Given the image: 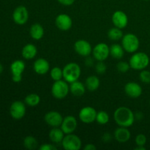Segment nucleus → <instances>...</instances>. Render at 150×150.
<instances>
[{
    "mask_svg": "<svg viewBox=\"0 0 150 150\" xmlns=\"http://www.w3.org/2000/svg\"><path fill=\"white\" fill-rule=\"evenodd\" d=\"M60 4L64 6H70L74 3L75 0H57Z\"/></svg>",
    "mask_w": 150,
    "mask_h": 150,
    "instance_id": "e433bc0d",
    "label": "nucleus"
},
{
    "mask_svg": "<svg viewBox=\"0 0 150 150\" xmlns=\"http://www.w3.org/2000/svg\"><path fill=\"white\" fill-rule=\"evenodd\" d=\"M78 122L76 117L72 115L67 116L63 119V121L61 125V129L63 130L64 134H70L76 130L77 127Z\"/></svg>",
    "mask_w": 150,
    "mask_h": 150,
    "instance_id": "4468645a",
    "label": "nucleus"
},
{
    "mask_svg": "<svg viewBox=\"0 0 150 150\" xmlns=\"http://www.w3.org/2000/svg\"><path fill=\"white\" fill-rule=\"evenodd\" d=\"M12 79L15 83H19L22 80V76H12Z\"/></svg>",
    "mask_w": 150,
    "mask_h": 150,
    "instance_id": "ea45409f",
    "label": "nucleus"
},
{
    "mask_svg": "<svg viewBox=\"0 0 150 150\" xmlns=\"http://www.w3.org/2000/svg\"><path fill=\"white\" fill-rule=\"evenodd\" d=\"M63 70V79L67 83H73L76 81L80 78L81 70L77 63L70 62L66 64L62 69Z\"/></svg>",
    "mask_w": 150,
    "mask_h": 150,
    "instance_id": "f03ea898",
    "label": "nucleus"
},
{
    "mask_svg": "<svg viewBox=\"0 0 150 150\" xmlns=\"http://www.w3.org/2000/svg\"><path fill=\"white\" fill-rule=\"evenodd\" d=\"M3 70H4V68H3L2 64H1V63H0V75H1V73H2V72H3Z\"/></svg>",
    "mask_w": 150,
    "mask_h": 150,
    "instance_id": "79ce46f5",
    "label": "nucleus"
},
{
    "mask_svg": "<svg viewBox=\"0 0 150 150\" xmlns=\"http://www.w3.org/2000/svg\"><path fill=\"white\" fill-rule=\"evenodd\" d=\"M145 1H149V0H145Z\"/></svg>",
    "mask_w": 150,
    "mask_h": 150,
    "instance_id": "37998d69",
    "label": "nucleus"
},
{
    "mask_svg": "<svg viewBox=\"0 0 150 150\" xmlns=\"http://www.w3.org/2000/svg\"><path fill=\"white\" fill-rule=\"evenodd\" d=\"M126 95L131 98H138L142 95V88L136 82H128L125 86Z\"/></svg>",
    "mask_w": 150,
    "mask_h": 150,
    "instance_id": "dca6fc26",
    "label": "nucleus"
},
{
    "mask_svg": "<svg viewBox=\"0 0 150 150\" xmlns=\"http://www.w3.org/2000/svg\"><path fill=\"white\" fill-rule=\"evenodd\" d=\"M13 21L18 25H23L29 19V12L24 6H18L15 9L13 13Z\"/></svg>",
    "mask_w": 150,
    "mask_h": 150,
    "instance_id": "1a4fd4ad",
    "label": "nucleus"
},
{
    "mask_svg": "<svg viewBox=\"0 0 150 150\" xmlns=\"http://www.w3.org/2000/svg\"><path fill=\"white\" fill-rule=\"evenodd\" d=\"M111 20L116 27L120 28L122 29L125 28L128 23V17L126 13L122 10L114 12L111 17Z\"/></svg>",
    "mask_w": 150,
    "mask_h": 150,
    "instance_id": "2eb2a0df",
    "label": "nucleus"
},
{
    "mask_svg": "<svg viewBox=\"0 0 150 150\" xmlns=\"http://www.w3.org/2000/svg\"><path fill=\"white\" fill-rule=\"evenodd\" d=\"M97 113L93 107L85 106L79 111V120L85 124H91L96 120Z\"/></svg>",
    "mask_w": 150,
    "mask_h": 150,
    "instance_id": "6e6552de",
    "label": "nucleus"
},
{
    "mask_svg": "<svg viewBox=\"0 0 150 150\" xmlns=\"http://www.w3.org/2000/svg\"><path fill=\"white\" fill-rule=\"evenodd\" d=\"M70 92L76 97H81L86 92V86L80 81L73 82L70 83Z\"/></svg>",
    "mask_w": 150,
    "mask_h": 150,
    "instance_id": "412c9836",
    "label": "nucleus"
},
{
    "mask_svg": "<svg viewBox=\"0 0 150 150\" xmlns=\"http://www.w3.org/2000/svg\"><path fill=\"white\" fill-rule=\"evenodd\" d=\"M24 101L25 103L29 105V106L35 107L39 105V103H40V97L38 94H29L25 98Z\"/></svg>",
    "mask_w": 150,
    "mask_h": 150,
    "instance_id": "bb28decb",
    "label": "nucleus"
},
{
    "mask_svg": "<svg viewBox=\"0 0 150 150\" xmlns=\"http://www.w3.org/2000/svg\"><path fill=\"white\" fill-rule=\"evenodd\" d=\"M11 117L15 120H21L26 114V106L21 101H15L11 104L10 108Z\"/></svg>",
    "mask_w": 150,
    "mask_h": 150,
    "instance_id": "9d476101",
    "label": "nucleus"
},
{
    "mask_svg": "<svg viewBox=\"0 0 150 150\" xmlns=\"http://www.w3.org/2000/svg\"><path fill=\"white\" fill-rule=\"evenodd\" d=\"M92 54L97 61H105L110 55V47L105 42H100L94 47Z\"/></svg>",
    "mask_w": 150,
    "mask_h": 150,
    "instance_id": "0eeeda50",
    "label": "nucleus"
},
{
    "mask_svg": "<svg viewBox=\"0 0 150 150\" xmlns=\"http://www.w3.org/2000/svg\"><path fill=\"white\" fill-rule=\"evenodd\" d=\"M149 57L144 52L134 53L129 60L130 68L136 70H144L149 65Z\"/></svg>",
    "mask_w": 150,
    "mask_h": 150,
    "instance_id": "7ed1b4c3",
    "label": "nucleus"
},
{
    "mask_svg": "<svg viewBox=\"0 0 150 150\" xmlns=\"http://www.w3.org/2000/svg\"><path fill=\"white\" fill-rule=\"evenodd\" d=\"M62 145L66 150H79L81 148L82 142L79 136L70 133L64 136L62 142Z\"/></svg>",
    "mask_w": 150,
    "mask_h": 150,
    "instance_id": "423d86ee",
    "label": "nucleus"
},
{
    "mask_svg": "<svg viewBox=\"0 0 150 150\" xmlns=\"http://www.w3.org/2000/svg\"><path fill=\"white\" fill-rule=\"evenodd\" d=\"M64 137V133L62 130L61 127L58 128L57 127H53L49 133V139L53 143L59 144L62 143L63 139Z\"/></svg>",
    "mask_w": 150,
    "mask_h": 150,
    "instance_id": "aec40b11",
    "label": "nucleus"
},
{
    "mask_svg": "<svg viewBox=\"0 0 150 150\" xmlns=\"http://www.w3.org/2000/svg\"><path fill=\"white\" fill-rule=\"evenodd\" d=\"M38 142L34 136H28L23 139V146L29 150H34L38 147Z\"/></svg>",
    "mask_w": 150,
    "mask_h": 150,
    "instance_id": "cd10ccee",
    "label": "nucleus"
},
{
    "mask_svg": "<svg viewBox=\"0 0 150 150\" xmlns=\"http://www.w3.org/2000/svg\"><path fill=\"white\" fill-rule=\"evenodd\" d=\"M125 50L122 45L119 44H113L110 47V55L116 59H121L124 56Z\"/></svg>",
    "mask_w": 150,
    "mask_h": 150,
    "instance_id": "393cba45",
    "label": "nucleus"
},
{
    "mask_svg": "<svg viewBox=\"0 0 150 150\" xmlns=\"http://www.w3.org/2000/svg\"><path fill=\"white\" fill-rule=\"evenodd\" d=\"M33 69L35 73H38V74L45 75L50 70V64L45 59H38L34 63Z\"/></svg>",
    "mask_w": 150,
    "mask_h": 150,
    "instance_id": "f3484780",
    "label": "nucleus"
},
{
    "mask_svg": "<svg viewBox=\"0 0 150 150\" xmlns=\"http://www.w3.org/2000/svg\"><path fill=\"white\" fill-rule=\"evenodd\" d=\"M123 36H124V35H123L122 29L116 27V26L110 29L108 32V37L111 40H119L122 39Z\"/></svg>",
    "mask_w": 150,
    "mask_h": 150,
    "instance_id": "a878e982",
    "label": "nucleus"
},
{
    "mask_svg": "<svg viewBox=\"0 0 150 150\" xmlns=\"http://www.w3.org/2000/svg\"><path fill=\"white\" fill-rule=\"evenodd\" d=\"M117 70H118V71L120 72V73H125L130 70V64L127 63V62L122 61V62H120L117 64Z\"/></svg>",
    "mask_w": 150,
    "mask_h": 150,
    "instance_id": "7c9ffc66",
    "label": "nucleus"
},
{
    "mask_svg": "<svg viewBox=\"0 0 150 150\" xmlns=\"http://www.w3.org/2000/svg\"><path fill=\"white\" fill-rule=\"evenodd\" d=\"M100 79L96 76H90L86 79L85 81V86L87 88L88 90L90 92H94L97 90L100 86Z\"/></svg>",
    "mask_w": 150,
    "mask_h": 150,
    "instance_id": "b1692460",
    "label": "nucleus"
},
{
    "mask_svg": "<svg viewBox=\"0 0 150 150\" xmlns=\"http://www.w3.org/2000/svg\"><path fill=\"white\" fill-rule=\"evenodd\" d=\"M114 119L115 122L120 127H129L134 123L135 114L127 107L121 106L114 111Z\"/></svg>",
    "mask_w": 150,
    "mask_h": 150,
    "instance_id": "f257e3e1",
    "label": "nucleus"
},
{
    "mask_svg": "<svg viewBox=\"0 0 150 150\" xmlns=\"http://www.w3.org/2000/svg\"><path fill=\"white\" fill-rule=\"evenodd\" d=\"M103 62L104 61H98L96 65H95V70H96V73L98 74H104L105 73V71H106V64Z\"/></svg>",
    "mask_w": 150,
    "mask_h": 150,
    "instance_id": "2f4dec72",
    "label": "nucleus"
},
{
    "mask_svg": "<svg viewBox=\"0 0 150 150\" xmlns=\"http://www.w3.org/2000/svg\"><path fill=\"white\" fill-rule=\"evenodd\" d=\"M110 117L107 112L104 111H100L97 113L96 120L95 121L100 125H106L109 122Z\"/></svg>",
    "mask_w": 150,
    "mask_h": 150,
    "instance_id": "c85d7f7f",
    "label": "nucleus"
},
{
    "mask_svg": "<svg viewBox=\"0 0 150 150\" xmlns=\"http://www.w3.org/2000/svg\"><path fill=\"white\" fill-rule=\"evenodd\" d=\"M85 64H86V66H87V67H92L94 64L93 59L89 57V56L86 57V59H85Z\"/></svg>",
    "mask_w": 150,
    "mask_h": 150,
    "instance_id": "4c0bfd02",
    "label": "nucleus"
},
{
    "mask_svg": "<svg viewBox=\"0 0 150 150\" xmlns=\"http://www.w3.org/2000/svg\"><path fill=\"white\" fill-rule=\"evenodd\" d=\"M146 143V137L144 134H139L136 137V144L137 146H144Z\"/></svg>",
    "mask_w": 150,
    "mask_h": 150,
    "instance_id": "72a5a7b5",
    "label": "nucleus"
},
{
    "mask_svg": "<svg viewBox=\"0 0 150 150\" xmlns=\"http://www.w3.org/2000/svg\"><path fill=\"white\" fill-rule=\"evenodd\" d=\"M145 147L144 146H138L137 147L135 148V150H145Z\"/></svg>",
    "mask_w": 150,
    "mask_h": 150,
    "instance_id": "a19ab883",
    "label": "nucleus"
},
{
    "mask_svg": "<svg viewBox=\"0 0 150 150\" xmlns=\"http://www.w3.org/2000/svg\"><path fill=\"white\" fill-rule=\"evenodd\" d=\"M29 33L30 36L32 39L35 40H39L42 39L44 35V29L42 25L40 23H34L31 26L29 29Z\"/></svg>",
    "mask_w": 150,
    "mask_h": 150,
    "instance_id": "4be33fe9",
    "label": "nucleus"
},
{
    "mask_svg": "<svg viewBox=\"0 0 150 150\" xmlns=\"http://www.w3.org/2000/svg\"><path fill=\"white\" fill-rule=\"evenodd\" d=\"M40 150H56L57 147L54 146V144H43L40 146Z\"/></svg>",
    "mask_w": 150,
    "mask_h": 150,
    "instance_id": "f704fd0d",
    "label": "nucleus"
},
{
    "mask_svg": "<svg viewBox=\"0 0 150 150\" xmlns=\"http://www.w3.org/2000/svg\"><path fill=\"white\" fill-rule=\"evenodd\" d=\"M74 50L79 55L88 57L92 53V47L88 41L85 40H79L74 44Z\"/></svg>",
    "mask_w": 150,
    "mask_h": 150,
    "instance_id": "9b49d317",
    "label": "nucleus"
},
{
    "mask_svg": "<svg viewBox=\"0 0 150 150\" xmlns=\"http://www.w3.org/2000/svg\"><path fill=\"white\" fill-rule=\"evenodd\" d=\"M21 54L23 58L26 59H32L36 57L37 54H38V49L33 44H26L23 46Z\"/></svg>",
    "mask_w": 150,
    "mask_h": 150,
    "instance_id": "6ab92c4d",
    "label": "nucleus"
},
{
    "mask_svg": "<svg viewBox=\"0 0 150 150\" xmlns=\"http://www.w3.org/2000/svg\"><path fill=\"white\" fill-rule=\"evenodd\" d=\"M139 78H140L141 81L145 83H150V72L148 70H142V72L139 75Z\"/></svg>",
    "mask_w": 150,
    "mask_h": 150,
    "instance_id": "473e14b6",
    "label": "nucleus"
},
{
    "mask_svg": "<svg viewBox=\"0 0 150 150\" xmlns=\"http://www.w3.org/2000/svg\"><path fill=\"white\" fill-rule=\"evenodd\" d=\"M70 92V86L66 81L59 80L54 81L51 87V94L58 100L64 99Z\"/></svg>",
    "mask_w": 150,
    "mask_h": 150,
    "instance_id": "20e7f679",
    "label": "nucleus"
},
{
    "mask_svg": "<svg viewBox=\"0 0 150 150\" xmlns=\"http://www.w3.org/2000/svg\"><path fill=\"white\" fill-rule=\"evenodd\" d=\"M111 139H112V136H111V135L109 133H105L103 135L102 140L104 142H111Z\"/></svg>",
    "mask_w": 150,
    "mask_h": 150,
    "instance_id": "c9c22d12",
    "label": "nucleus"
},
{
    "mask_svg": "<svg viewBox=\"0 0 150 150\" xmlns=\"http://www.w3.org/2000/svg\"><path fill=\"white\" fill-rule=\"evenodd\" d=\"M63 117L58 111H52L45 114L44 120L49 126L52 127H57L61 126L63 121Z\"/></svg>",
    "mask_w": 150,
    "mask_h": 150,
    "instance_id": "ddd939ff",
    "label": "nucleus"
},
{
    "mask_svg": "<svg viewBox=\"0 0 150 150\" xmlns=\"http://www.w3.org/2000/svg\"><path fill=\"white\" fill-rule=\"evenodd\" d=\"M114 136V139L117 142H120V143H125L127 141L130 140L131 134H130V130H128V127H120L116 129Z\"/></svg>",
    "mask_w": 150,
    "mask_h": 150,
    "instance_id": "a211bd4d",
    "label": "nucleus"
},
{
    "mask_svg": "<svg viewBox=\"0 0 150 150\" xmlns=\"http://www.w3.org/2000/svg\"><path fill=\"white\" fill-rule=\"evenodd\" d=\"M84 150H96L97 147L95 144H88L86 146L83 147Z\"/></svg>",
    "mask_w": 150,
    "mask_h": 150,
    "instance_id": "58836bf2",
    "label": "nucleus"
},
{
    "mask_svg": "<svg viewBox=\"0 0 150 150\" xmlns=\"http://www.w3.org/2000/svg\"><path fill=\"white\" fill-rule=\"evenodd\" d=\"M50 76L51 79L56 81L62 80L63 78V70L59 67H53L50 72Z\"/></svg>",
    "mask_w": 150,
    "mask_h": 150,
    "instance_id": "c756f323",
    "label": "nucleus"
},
{
    "mask_svg": "<svg viewBox=\"0 0 150 150\" xmlns=\"http://www.w3.org/2000/svg\"><path fill=\"white\" fill-rule=\"evenodd\" d=\"M140 42L136 35L134 34L128 33L125 35L122 40V45L125 51L130 53H135L139 48Z\"/></svg>",
    "mask_w": 150,
    "mask_h": 150,
    "instance_id": "39448f33",
    "label": "nucleus"
},
{
    "mask_svg": "<svg viewBox=\"0 0 150 150\" xmlns=\"http://www.w3.org/2000/svg\"><path fill=\"white\" fill-rule=\"evenodd\" d=\"M55 24L59 29L62 31H67L71 29L73 21L69 15L61 13L58 15L55 19Z\"/></svg>",
    "mask_w": 150,
    "mask_h": 150,
    "instance_id": "f8f14e48",
    "label": "nucleus"
},
{
    "mask_svg": "<svg viewBox=\"0 0 150 150\" xmlns=\"http://www.w3.org/2000/svg\"><path fill=\"white\" fill-rule=\"evenodd\" d=\"M25 67H26L25 63L22 60L18 59L14 61L10 65L12 76H22Z\"/></svg>",
    "mask_w": 150,
    "mask_h": 150,
    "instance_id": "5701e85b",
    "label": "nucleus"
}]
</instances>
